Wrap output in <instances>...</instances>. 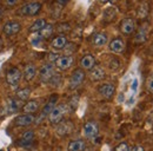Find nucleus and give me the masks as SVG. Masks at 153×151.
Here are the masks:
<instances>
[{"label": "nucleus", "mask_w": 153, "mask_h": 151, "mask_svg": "<svg viewBox=\"0 0 153 151\" xmlns=\"http://www.w3.org/2000/svg\"><path fill=\"white\" fill-rule=\"evenodd\" d=\"M20 108H22V105H21V100H19L18 98L8 99L7 105H6V109H7V112L8 113L18 112V110H19Z\"/></svg>", "instance_id": "16"}, {"label": "nucleus", "mask_w": 153, "mask_h": 151, "mask_svg": "<svg viewBox=\"0 0 153 151\" xmlns=\"http://www.w3.org/2000/svg\"><path fill=\"white\" fill-rule=\"evenodd\" d=\"M115 151H131V149H130V147H128L126 143L123 142V143H120V144L117 145Z\"/></svg>", "instance_id": "27"}, {"label": "nucleus", "mask_w": 153, "mask_h": 151, "mask_svg": "<svg viewBox=\"0 0 153 151\" xmlns=\"http://www.w3.org/2000/svg\"><path fill=\"white\" fill-rule=\"evenodd\" d=\"M0 151H5V150H2V149H1V150H0Z\"/></svg>", "instance_id": "35"}, {"label": "nucleus", "mask_w": 153, "mask_h": 151, "mask_svg": "<svg viewBox=\"0 0 153 151\" xmlns=\"http://www.w3.org/2000/svg\"><path fill=\"white\" fill-rule=\"evenodd\" d=\"M120 30H121V32L124 34H131V33H133L134 30H135L134 21L131 18H125L121 21Z\"/></svg>", "instance_id": "12"}, {"label": "nucleus", "mask_w": 153, "mask_h": 151, "mask_svg": "<svg viewBox=\"0 0 153 151\" xmlns=\"http://www.w3.org/2000/svg\"><path fill=\"white\" fill-rule=\"evenodd\" d=\"M73 63H74V58L72 56H61L57 59L56 66L60 71H66L73 65Z\"/></svg>", "instance_id": "6"}, {"label": "nucleus", "mask_w": 153, "mask_h": 151, "mask_svg": "<svg viewBox=\"0 0 153 151\" xmlns=\"http://www.w3.org/2000/svg\"><path fill=\"white\" fill-rule=\"evenodd\" d=\"M58 97L57 96H53L50 100H48V103L46 104V106L44 108V110H42V114H41V117H44V116H48V113L52 111V109L56 106V102H57Z\"/></svg>", "instance_id": "22"}, {"label": "nucleus", "mask_w": 153, "mask_h": 151, "mask_svg": "<svg viewBox=\"0 0 153 151\" xmlns=\"http://www.w3.org/2000/svg\"><path fill=\"white\" fill-rule=\"evenodd\" d=\"M38 110H39V102H37V100H30V102H27L22 106V111L25 113H30V114H33L34 112H37Z\"/></svg>", "instance_id": "19"}, {"label": "nucleus", "mask_w": 153, "mask_h": 151, "mask_svg": "<svg viewBox=\"0 0 153 151\" xmlns=\"http://www.w3.org/2000/svg\"><path fill=\"white\" fill-rule=\"evenodd\" d=\"M92 43H93V45L97 46V47H101V46L106 45V43H107V34L106 33H102V32L96 33L93 36V38H92Z\"/></svg>", "instance_id": "18"}, {"label": "nucleus", "mask_w": 153, "mask_h": 151, "mask_svg": "<svg viewBox=\"0 0 153 151\" xmlns=\"http://www.w3.org/2000/svg\"><path fill=\"white\" fill-rule=\"evenodd\" d=\"M0 16H1V10H0Z\"/></svg>", "instance_id": "34"}, {"label": "nucleus", "mask_w": 153, "mask_h": 151, "mask_svg": "<svg viewBox=\"0 0 153 151\" xmlns=\"http://www.w3.org/2000/svg\"><path fill=\"white\" fill-rule=\"evenodd\" d=\"M66 45H67V38L64 34L57 36L51 43V47L53 50H62V49H65Z\"/></svg>", "instance_id": "15"}, {"label": "nucleus", "mask_w": 153, "mask_h": 151, "mask_svg": "<svg viewBox=\"0 0 153 151\" xmlns=\"http://www.w3.org/2000/svg\"><path fill=\"white\" fill-rule=\"evenodd\" d=\"M131 151H145V149L141 145H135V147H133V149Z\"/></svg>", "instance_id": "30"}, {"label": "nucleus", "mask_w": 153, "mask_h": 151, "mask_svg": "<svg viewBox=\"0 0 153 151\" xmlns=\"http://www.w3.org/2000/svg\"><path fill=\"white\" fill-rule=\"evenodd\" d=\"M146 39H147V30L144 28V27H141V28L139 30V32L135 34L134 41H135L137 44H141V43L146 41Z\"/></svg>", "instance_id": "26"}, {"label": "nucleus", "mask_w": 153, "mask_h": 151, "mask_svg": "<svg viewBox=\"0 0 153 151\" xmlns=\"http://www.w3.org/2000/svg\"><path fill=\"white\" fill-rule=\"evenodd\" d=\"M46 20L45 19H37L31 26H30V32L32 33H37V32H40L45 26H46Z\"/></svg>", "instance_id": "20"}, {"label": "nucleus", "mask_w": 153, "mask_h": 151, "mask_svg": "<svg viewBox=\"0 0 153 151\" xmlns=\"http://www.w3.org/2000/svg\"><path fill=\"white\" fill-rule=\"evenodd\" d=\"M98 91H99V93L101 94L104 98H106V99H110V98H112L115 93V86L113 84H110V83H106V84H102V85H100L99 86V89H98Z\"/></svg>", "instance_id": "10"}, {"label": "nucleus", "mask_w": 153, "mask_h": 151, "mask_svg": "<svg viewBox=\"0 0 153 151\" xmlns=\"http://www.w3.org/2000/svg\"><path fill=\"white\" fill-rule=\"evenodd\" d=\"M17 2H18V0H6V4L8 6H14Z\"/></svg>", "instance_id": "31"}, {"label": "nucleus", "mask_w": 153, "mask_h": 151, "mask_svg": "<svg viewBox=\"0 0 153 151\" xmlns=\"http://www.w3.org/2000/svg\"><path fill=\"white\" fill-rule=\"evenodd\" d=\"M2 31L6 36L11 37V36H14L17 33H19L21 31V25H20L18 21H8L2 27Z\"/></svg>", "instance_id": "7"}, {"label": "nucleus", "mask_w": 153, "mask_h": 151, "mask_svg": "<svg viewBox=\"0 0 153 151\" xmlns=\"http://www.w3.org/2000/svg\"><path fill=\"white\" fill-rule=\"evenodd\" d=\"M41 10V4L40 2H28L26 5H24L22 7H20L19 10V14L20 16H28V17H32V16H37Z\"/></svg>", "instance_id": "1"}, {"label": "nucleus", "mask_w": 153, "mask_h": 151, "mask_svg": "<svg viewBox=\"0 0 153 151\" xmlns=\"http://www.w3.org/2000/svg\"><path fill=\"white\" fill-rule=\"evenodd\" d=\"M105 70L102 69V67H100V66H94L93 69H91L90 70V78H91V80H93V81H99V80H102L104 78H105Z\"/></svg>", "instance_id": "14"}, {"label": "nucleus", "mask_w": 153, "mask_h": 151, "mask_svg": "<svg viewBox=\"0 0 153 151\" xmlns=\"http://www.w3.org/2000/svg\"><path fill=\"white\" fill-rule=\"evenodd\" d=\"M54 66L52 64H45L39 70V78L41 81L47 83L54 77Z\"/></svg>", "instance_id": "3"}, {"label": "nucleus", "mask_w": 153, "mask_h": 151, "mask_svg": "<svg viewBox=\"0 0 153 151\" xmlns=\"http://www.w3.org/2000/svg\"><path fill=\"white\" fill-rule=\"evenodd\" d=\"M53 31H54V27H53V25H50V24H46V26L40 31L38 32L39 34H40V37L42 38V39H47L48 37H51L52 36V33H53Z\"/></svg>", "instance_id": "24"}, {"label": "nucleus", "mask_w": 153, "mask_h": 151, "mask_svg": "<svg viewBox=\"0 0 153 151\" xmlns=\"http://www.w3.org/2000/svg\"><path fill=\"white\" fill-rule=\"evenodd\" d=\"M85 149V142L81 139L72 141L68 144V151H84Z\"/></svg>", "instance_id": "21"}, {"label": "nucleus", "mask_w": 153, "mask_h": 151, "mask_svg": "<svg viewBox=\"0 0 153 151\" xmlns=\"http://www.w3.org/2000/svg\"><path fill=\"white\" fill-rule=\"evenodd\" d=\"M65 112H66V106L65 105H57L52 109L51 112L48 113V120L52 124H58L62 119Z\"/></svg>", "instance_id": "2"}, {"label": "nucleus", "mask_w": 153, "mask_h": 151, "mask_svg": "<svg viewBox=\"0 0 153 151\" xmlns=\"http://www.w3.org/2000/svg\"><path fill=\"white\" fill-rule=\"evenodd\" d=\"M108 47H110V50H111L112 52H114V53H121V52H124V50H125V43H124L123 39L115 38V39H113V40L110 43Z\"/></svg>", "instance_id": "13"}, {"label": "nucleus", "mask_w": 153, "mask_h": 151, "mask_svg": "<svg viewBox=\"0 0 153 151\" xmlns=\"http://www.w3.org/2000/svg\"><path fill=\"white\" fill-rule=\"evenodd\" d=\"M21 72L18 67H11L6 73V81L11 86H17L21 79Z\"/></svg>", "instance_id": "5"}, {"label": "nucleus", "mask_w": 153, "mask_h": 151, "mask_svg": "<svg viewBox=\"0 0 153 151\" xmlns=\"http://www.w3.org/2000/svg\"><path fill=\"white\" fill-rule=\"evenodd\" d=\"M36 117L34 114H30V113H25V114H20L14 119V124L17 126H30L34 123Z\"/></svg>", "instance_id": "9"}, {"label": "nucleus", "mask_w": 153, "mask_h": 151, "mask_svg": "<svg viewBox=\"0 0 153 151\" xmlns=\"http://www.w3.org/2000/svg\"><path fill=\"white\" fill-rule=\"evenodd\" d=\"M146 87H147V90H149L151 93H153V75L149 77V79H147V81H146Z\"/></svg>", "instance_id": "28"}, {"label": "nucleus", "mask_w": 153, "mask_h": 151, "mask_svg": "<svg viewBox=\"0 0 153 151\" xmlns=\"http://www.w3.org/2000/svg\"><path fill=\"white\" fill-rule=\"evenodd\" d=\"M101 1H102V2H105V1H110V0H101Z\"/></svg>", "instance_id": "33"}, {"label": "nucleus", "mask_w": 153, "mask_h": 151, "mask_svg": "<svg viewBox=\"0 0 153 151\" xmlns=\"http://www.w3.org/2000/svg\"><path fill=\"white\" fill-rule=\"evenodd\" d=\"M98 132H99V128L96 122H92V120L87 122L82 128V133L86 138H94L96 136H98Z\"/></svg>", "instance_id": "8"}, {"label": "nucleus", "mask_w": 153, "mask_h": 151, "mask_svg": "<svg viewBox=\"0 0 153 151\" xmlns=\"http://www.w3.org/2000/svg\"><path fill=\"white\" fill-rule=\"evenodd\" d=\"M96 66V58L92 55H85L80 60V67L81 70H91Z\"/></svg>", "instance_id": "11"}, {"label": "nucleus", "mask_w": 153, "mask_h": 151, "mask_svg": "<svg viewBox=\"0 0 153 151\" xmlns=\"http://www.w3.org/2000/svg\"><path fill=\"white\" fill-rule=\"evenodd\" d=\"M85 76L86 75H85L84 70L76 69V71L72 73L71 78H70V89L71 90H74L76 87H79L82 84V81L85 80Z\"/></svg>", "instance_id": "4"}, {"label": "nucleus", "mask_w": 153, "mask_h": 151, "mask_svg": "<svg viewBox=\"0 0 153 151\" xmlns=\"http://www.w3.org/2000/svg\"><path fill=\"white\" fill-rule=\"evenodd\" d=\"M34 138V131L33 130H28V131L24 132V135L21 136L19 143L20 144H30Z\"/></svg>", "instance_id": "23"}, {"label": "nucleus", "mask_w": 153, "mask_h": 151, "mask_svg": "<svg viewBox=\"0 0 153 151\" xmlns=\"http://www.w3.org/2000/svg\"><path fill=\"white\" fill-rule=\"evenodd\" d=\"M58 1H59V2L61 4V5H65V4H67V2L70 1V0H58Z\"/></svg>", "instance_id": "32"}, {"label": "nucleus", "mask_w": 153, "mask_h": 151, "mask_svg": "<svg viewBox=\"0 0 153 151\" xmlns=\"http://www.w3.org/2000/svg\"><path fill=\"white\" fill-rule=\"evenodd\" d=\"M58 58H59V56H58L57 53H50V55H48V60L52 61V63H53V61L56 63Z\"/></svg>", "instance_id": "29"}, {"label": "nucleus", "mask_w": 153, "mask_h": 151, "mask_svg": "<svg viewBox=\"0 0 153 151\" xmlns=\"http://www.w3.org/2000/svg\"><path fill=\"white\" fill-rule=\"evenodd\" d=\"M30 97H31V89H28V87H24V89H20L17 91V98L21 102L27 100Z\"/></svg>", "instance_id": "25"}, {"label": "nucleus", "mask_w": 153, "mask_h": 151, "mask_svg": "<svg viewBox=\"0 0 153 151\" xmlns=\"http://www.w3.org/2000/svg\"><path fill=\"white\" fill-rule=\"evenodd\" d=\"M37 75V69H36V65L33 64H27L25 66V70H24V78L27 80V81H31L34 79V77Z\"/></svg>", "instance_id": "17"}]
</instances>
